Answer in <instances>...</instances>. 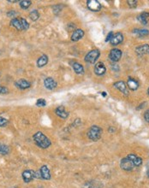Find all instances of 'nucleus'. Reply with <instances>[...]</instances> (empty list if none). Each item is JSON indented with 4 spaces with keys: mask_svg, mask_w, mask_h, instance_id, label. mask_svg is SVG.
Wrapping results in <instances>:
<instances>
[{
    "mask_svg": "<svg viewBox=\"0 0 149 188\" xmlns=\"http://www.w3.org/2000/svg\"><path fill=\"white\" fill-rule=\"evenodd\" d=\"M33 139L35 144L41 149H47L51 144L50 139L47 138L42 132H37L36 134H34Z\"/></svg>",
    "mask_w": 149,
    "mask_h": 188,
    "instance_id": "1",
    "label": "nucleus"
},
{
    "mask_svg": "<svg viewBox=\"0 0 149 188\" xmlns=\"http://www.w3.org/2000/svg\"><path fill=\"white\" fill-rule=\"evenodd\" d=\"M102 133H103V130L101 128H99V126H96V125H94L88 131V137L93 141H98L101 138Z\"/></svg>",
    "mask_w": 149,
    "mask_h": 188,
    "instance_id": "2",
    "label": "nucleus"
},
{
    "mask_svg": "<svg viewBox=\"0 0 149 188\" xmlns=\"http://www.w3.org/2000/svg\"><path fill=\"white\" fill-rule=\"evenodd\" d=\"M100 56V51L99 50H92L91 51H89L86 57H85V62L88 63L93 64L95 63V62L98 60V58Z\"/></svg>",
    "mask_w": 149,
    "mask_h": 188,
    "instance_id": "3",
    "label": "nucleus"
},
{
    "mask_svg": "<svg viewBox=\"0 0 149 188\" xmlns=\"http://www.w3.org/2000/svg\"><path fill=\"white\" fill-rule=\"evenodd\" d=\"M120 167H121L122 169L125 170V171H131V170H133L135 165L133 164L132 161L130 159H129L126 157L123 158L121 162H120Z\"/></svg>",
    "mask_w": 149,
    "mask_h": 188,
    "instance_id": "4",
    "label": "nucleus"
},
{
    "mask_svg": "<svg viewBox=\"0 0 149 188\" xmlns=\"http://www.w3.org/2000/svg\"><path fill=\"white\" fill-rule=\"evenodd\" d=\"M122 55V50L115 48V49H112V50L110 51L109 58H110V60L112 61V62H113V63H117V62H118V61L121 59Z\"/></svg>",
    "mask_w": 149,
    "mask_h": 188,
    "instance_id": "5",
    "label": "nucleus"
},
{
    "mask_svg": "<svg viewBox=\"0 0 149 188\" xmlns=\"http://www.w3.org/2000/svg\"><path fill=\"white\" fill-rule=\"evenodd\" d=\"M114 87L117 88L120 92H122L124 96H129V92L128 90V87L123 81H118L114 84Z\"/></svg>",
    "mask_w": 149,
    "mask_h": 188,
    "instance_id": "6",
    "label": "nucleus"
},
{
    "mask_svg": "<svg viewBox=\"0 0 149 188\" xmlns=\"http://www.w3.org/2000/svg\"><path fill=\"white\" fill-rule=\"evenodd\" d=\"M87 5L88 9L94 12H98L101 10V4L97 0H89L87 2Z\"/></svg>",
    "mask_w": 149,
    "mask_h": 188,
    "instance_id": "7",
    "label": "nucleus"
},
{
    "mask_svg": "<svg viewBox=\"0 0 149 188\" xmlns=\"http://www.w3.org/2000/svg\"><path fill=\"white\" fill-rule=\"evenodd\" d=\"M34 175H35V171L32 170V169H27V170L23 171V173H22V179H23L24 182L28 183V182L32 181L35 178Z\"/></svg>",
    "mask_w": 149,
    "mask_h": 188,
    "instance_id": "8",
    "label": "nucleus"
},
{
    "mask_svg": "<svg viewBox=\"0 0 149 188\" xmlns=\"http://www.w3.org/2000/svg\"><path fill=\"white\" fill-rule=\"evenodd\" d=\"M106 72V68H105V64L99 62V63H97L95 64L94 67V73L99 76H101V75H104Z\"/></svg>",
    "mask_w": 149,
    "mask_h": 188,
    "instance_id": "9",
    "label": "nucleus"
},
{
    "mask_svg": "<svg viewBox=\"0 0 149 188\" xmlns=\"http://www.w3.org/2000/svg\"><path fill=\"white\" fill-rule=\"evenodd\" d=\"M136 52L140 57L144 56L146 54H149V45L145 44L137 46L136 48Z\"/></svg>",
    "mask_w": 149,
    "mask_h": 188,
    "instance_id": "10",
    "label": "nucleus"
},
{
    "mask_svg": "<svg viewBox=\"0 0 149 188\" xmlns=\"http://www.w3.org/2000/svg\"><path fill=\"white\" fill-rule=\"evenodd\" d=\"M123 40V35L122 33H116L113 35V37L110 41V43L112 45H118L121 44Z\"/></svg>",
    "mask_w": 149,
    "mask_h": 188,
    "instance_id": "11",
    "label": "nucleus"
},
{
    "mask_svg": "<svg viewBox=\"0 0 149 188\" xmlns=\"http://www.w3.org/2000/svg\"><path fill=\"white\" fill-rule=\"evenodd\" d=\"M44 85L45 87H46V88L48 89V90H53V89H55V88L57 87V86H58L57 82L51 77H47L45 79Z\"/></svg>",
    "mask_w": 149,
    "mask_h": 188,
    "instance_id": "12",
    "label": "nucleus"
},
{
    "mask_svg": "<svg viewBox=\"0 0 149 188\" xmlns=\"http://www.w3.org/2000/svg\"><path fill=\"white\" fill-rule=\"evenodd\" d=\"M16 87L17 88H19V89H22V90H25V89H27V88H29L31 87L30 82H28L26 80H24V79H20V80H18V81H16Z\"/></svg>",
    "mask_w": 149,
    "mask_h": 188,
    "instance_id": "13",
    "label": "nucleus"
},
{
    "mask_svg": "<svg viewBox=\"0 0 149 188\" xmlns=\"http://www.w3.org/2000/svg\"><path fill=\"white\" fill-rule=\"evenodd\" d=\"M40 171H41V177H42L43 180L48 181V180L51 179V171H50V169L46 165H43L40 169Z\"/></svg>",
    "mask_w": 149,
    "mask_h": 188,
    "instance_id": "14",
    "label": "nucleus"
},
{
    "mask_svg": "<svg viewBox=\"0 0 149 188\" xmlns=\"http://www.w3.org/2000/svg\"><path fill=\"white\" fill-rule=\"evenodd\" d=\"M127 87L131 90V91H136L138 88H139L140 85L139 82L135 80L134 78L129 77L128 79V81H127Z\"/></svg>",
    "mask_w": 149,
    "mask_h": 188,
    "instance_id": "15",
    "label": "nucleus"
},
{
    "mask_svg": "<svg viewBox=\"0 0 149 188\" xmlns=\"http://www.w3.org/2000/svg\"><path fill=\"white\" fill-rule=\"evenodd\" d=\"M127 157L132 161L133 164L135 165V167H139L142 163V159L140 157H138V156H136V154H134V153L129 154L127 156Z\"/></svg>",
    "mask_w": 149,
    "mask_h": 188,
    "instance_id": "16",
    "label": "nucleus"
},
{
    "mask_svg": "<svg viewBox=\"0 0 149 188\" xmlns=\"http://www.w3.org/2000/svg\"><path fill=\"white\" fill-rule=\"evenodd\" d=\"M55 113L56 115L59 116L62 119H67L69 117V112L65 110L64 106H58L56 110H55Z\"/></svg>",
    "mask_w": 149,
    "mask_h": 188,
    "instance_id": "17",
    "label": "nucleus"
},
{
    "mask_svg": "<svg viewBox=\"0 0 149 188\" xmlns=\"http://www.w3.org/2000/svg\"><path fill=\"white\" fill-rule=\"evenodd\" d=\"M10 25L12 27H16L18 31L23 30V27H22V20L21 18H13L10 21Z\"/></svg>",
    "mask_w": 149,
    "mask_h": 188,
    "instance_id": "18",
    "label": "nucleus"
},
{
    "mask_svg": "<svg viewBox=\"0 0 149 188\" xmlns=\"http://www.w3.org/2000/svg\"><path fill=\"white\" fill-rule=\"evenodd\" d=\"M84 36V31L82 29H76L74 31V33L71 36L72 41H78L80 40L81 39H82Z\"/></svg>",
    "mask_w": 149,
    "mask_h": 188,
    "instance_id": "19",
    "label": "nucleus"
},
{
    "mask_svg": "<svg viewBox=\"0 0 149 188\" xmlns=\"http://www.w3.org/2000/svg\"><path fill=\"white\" fill-rule=\"evenodd\" d=\"M148 17H149V13L148 12H143L141 15H139L137 16V19L143 25H147L148 22Z\"/></svg>",
    "mask_w": 149,
    "mask_h": 188,
    "instance_id": "20",
    "label": "nucleus"
},
{
    "mask_svg": "<svg viewBox=\"0 0 149 188\" xmlns=\"http://www.w3.org/2000/svg\"><path fill=\"white\" fill-rule=\"evenodd\" d=\"M72 67H73V69H74V71L75 72V74H84V68H83V66H82L81 63H74L73 65H72Z\"/></svg>",
    "mask_w": 149,
    "mask_h": 188,
    "instance_id": "21",
    "label": "nucleus"
},
{
    "mask_svg": "<svg viewBox=\"0 0 149 188\" xmlns=\"http://www.w3.org/2000/svg\"><path fill=\"white\" fill-rule=\"evenodd\" d=\"M102 184L96 181H92L87 182L84 186V188H102Z\"/></svg>",
    "mask_w": 149,
    "mask_h": 188,
    "instance_id": "22",
    "label": "nucleus"
},
{
    "mask_svg": "<svg viewBox=\"0 0 149 188\" xmlns=\"http://www.w3.org/2000/svg\"><path fill=\"white\" fill-rule=\"evenodd\" d=\"M48 63V57L46 55H42L37 60V65L39 68L44 67Z\"/></svg>",
    "mask_w": 149,
    "mask_h": 188,
    "instance_id": "23",
    "label": "nucleus"
},
{
    "mask_svg": "<svg viewBox=\"0 0 149 188\" xmlns=\"http://www.w3.org/2000/svg\"><path fill=\"white\" fill-rule=\"evenodd\" d=\"M19 4H20V7L23 10H27L29 7L31 6L32 4V2L30 0H22V1H19Z\"/></svg>",
    "mask_w": 149,
    "mask_h": 188,
    "instance_id": "24",
    "label": "nucleus"
},
{
    "mask_svg": "<svg viewBox=\"0 0 149 188\" xmlns=\"http://www.w3.org/2000/svg\"><path fill=\"white\" fill-rule=\"evenodd\" d=\"M0 153L2 155H8L10 153V148L8 145L0 143Z\"/></svg>",
    "mask_w": 149,
    "mask_h": 188,
    "instance_id": "25",
    "label": "nucleus"
},
{
    "mask_svg": "<svg viewBox=\"0 0 149 188\" xmlns=\"http://www.w3.org/2000/svg\"><path fill=\"white\" fill-rule=\"evenodd\" d=\"M134 33L138 34L139 37H144V36L148 35L149 31L147 29H136V30H134Z\"/></svg>",
    "mask_w": 149,
    "mask_h": 188,
    "instance_id": "26",
    "label": "nucleus"
},
{
    "mask_svg": "<svg viewBox=\"0 0 149 188\" xmlns=\"http://www.w3.org/2000/svg\"><path fill=\"white\" fill-rule=\"evenodd\" d=\"M29 17H30L31 20L34 21H37L38 19H39V17H40V14H39V12H38V10H32V11L30 12V14H29Z\"/></svg>",
    "mask_w": 149,
    "mask_h": 188,
    "instance_id": "27",
    "label": "nucleus"
},
{
    "mask_svg": "<svg viewBox=\"0 0 149 188\" xmlns=\"http://www.w3.org/2000/svg\"><path fill=\"white\" fill-rule=\"evenodd\" d=\"M46 105V101L45 100L44 98H40L36 102V106L38 107H45Z\"/></svg>",
    "mask_w": 149,
    "mask_h": 188,
    "instance_id": "28",
    "label": "nucleus"
},
{
    "mask_svg": "<svg viewBox=\"0 0 149 188\" xmlns=\"http://www.w3.org/2000/svg\"><path fill=\"white\" fill-rule=\"evenodd\" d=\"M21 20H22V27H23V30H27L28 28H29V24L27 21L26 19H24V18H21Z\"/></svg>",
    "mask_w": 149,
    "mask_h": 188,
    "instance_id": "29",
    "label": "nucleus"
},
{
    "mask_svg": "<svg viewBox=\"0 0 149 188\" xmlns=\"http://www.w3.org/2000/svg\"><path fill=\"white\" fill-rule=\"evenodd\" d=\"M7 124H8V120L5 119V118L2 117V116H0V128H3Z\"/></svg>",
    "mask_w": 149,
    "mask_h": 188,
    "instance_id": "30",
    "label": "nucleus"
},
{
    "mask_svg": "<svg viewBox=\"0 0 149 188\" xmlns=\"http://www.w3.org/2000/svg\"><path fill=\"white\" fill-rule=\"evenodd\" d=\"M137 1L136 0H129V1H127V3H128V5H129L130 8H136L137 6Z\"/></svg>",
    "mask_w": 149,
    "mask_h": 188,
    "instance_id": "31",
    "label": "nucleus"
},
{
    "mask_svg": "<svg viewBox=\"0 0 149 188\" xmlns=\"http://www.w3.org/2000/svg\"><path fill=\"white\" fill-rule=\"evenodd\" d=\"M9 92L8 88L4 87H1L0 86V94H6Z\"/></svg>",
    "mask_w": 149,
    "mask_h": 188,
    "instance_id": "32",
    "label": "nucleus"
},
{
    "mask_svg": "<svg viewBox=\"0 0 149 188\" xmlns=\"http://www.w3.org/2000/svg\"><path fill=\"white\" fill-rule=\"evenodd\" d=\"M113 35H114V33H113V32H110V33L108 34V35H107V38H106L105 41H106V42L111 41V40H112V37H113Z\"/></svg>",
    "mask_w": 149,
    "mask_h": 188,
    "instance_id": "33",
    "label": "nucleus"
},
{
    "mask_svg": "<svg viewBox=\"0 0 149 188\" xmlns=\"http://www.w3.org/2000/svg\"><path fill=\"white\" fill-rule=\"evenodd\" d=\"M144 119H145V121H146L147 122H148L149 123V110H147L144 113Z\"/></svg>",
    "mask_w": 149,
    "mask_h": 188,
    "instance_id": "34",
    "label": "nucleus"
},
{
    "mask_svg": "<svg viewBox=\"0 0 149 188\" xmlns=\"http://www.w3.org/2000/svg\"><path fill=\"white\" fill-rule=\"evenodd\" d=\"M112 69H113V70H116V68H117V70L119 71V68H118V66L117 65V64H112Z\"/></svg>",
    "mask_w": 149,
    "mask_h": 188,
    "instance_id": "35",
    "label": "nucleus"
},
{
    "mask_svg": "<svg viewBox=\"0 0 149 188\" xmlns=\"http://www.w3.org/2000/svg\"><path fill=\"white\" fill-rule=\"evenodd\" d=\"M145 104H146V103H143V104H141L139 105L140 107L136 108V110H141V109H142V108L144 107V105H145Z\"/></svg>",
    "mask_w": 149,
    "mask_h": 188,
    "instance_id": "36",
    "label": "nucleus"
},
{
    "mask_svg": "<svg viewBox=\"0 0 149 188\" xmlns=\"http://www.w3.org/2000/svg\"><path fill=\"white\" fill-rule=\"evenodd\" d=\"M108 130H109V132H111V133H112H112H114V132L116 131L115 129H114V128H112V127H111V128H109Z\"/></svg>",
    "mask_w": 149,
    "mask_h": 188,
    "instance_id": "37",
    "label": "nucleus"
},
{
    "mask_svg": "<svg viewBox=\"0 0 149 188\" xmlns=\"http://www.w3.org/2000/svg\"><path fill=\"white\" fill-rule=\"evenodd\" d=\"M8 2L9 3H17V2H19V1H17V0H8Z\"/></svg>",
    "mask_w": 149,
    "mask_h": 188,
    "instance_id": "38",
    "label": "nucleus"
},
{
    "mask_svg": "<svg viewBox=\"0 0 149 188\" xmlns=\"http://www.w3.org/2000/svg\"><path fill=\"white\" fill-rule=\"evenodd\" d=\"M147 176L149 177V162L147 164Z\"/></svg>",
    "mask_w": 149,
    "mask_h": 188,
    "instance_id": "39",
    "label": "nucleus"
},
{
    "mask_svg": "<svg viewBox=\"0 0 149 188\" xmlns=\"http://www.w3.org/2000/svg\"><path fill=\"white\" fill-rule=\"evenodd\" d=\"M147 94H148V96H149V87H148V89H147Z\"/></svg>",
    "mask_w": 149,
    "mask_h": 188,
    "instance_id": "40",
    "label": "nucleus"
},
{
    "mask_svg": "<svg viewBox=\"0 0 149 188\" xmlns=\"http://www.w3.org/2000/svg\"><path fill=\"white\" fill-rule=\"evenodd\" d=\"M0 75H1V74H0Z\"/></svg>",
    "mask_w": 149,
    "mask_h": 188,
    "instance_id": "41",
    "label": "nucleus"
}]
</instances>
